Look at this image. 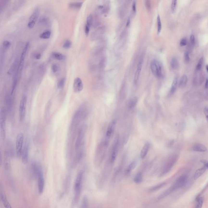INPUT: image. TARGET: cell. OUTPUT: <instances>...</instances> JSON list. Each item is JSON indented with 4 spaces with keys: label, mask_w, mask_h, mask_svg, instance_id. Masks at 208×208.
<instances>
[{
    "label": "cell",
    "mask_w": 208,
    "mask_h": 208,
    "mask_svg": "<svg viewBox=\"0 0 208 208\" xmlns=\"http://www.w3.org/2000/svg\"><path fill=\"white\" fill-rule=\"evenodd\" d=\"M51 33V32L50 30L45 31L40 35L39 37L43 39H48L50 37Z\"/></svg>",
    "instance_id": "31"
},
{
    "label": "cell",
    "mask_w": 208,
    "mask_h": 208,
    "mask_svg": "<svg viewBox=\"0 0 208 208\" xmlns=\"http://www.w3.org/2000/svg\"><path fill=\"white\" fill-rule=\"evenodd\" d=\"M196 204L194 208H202L203 203V199L202 197H197L196 198Z\"/></svg>",
    "instance_id": "28"
},
{
    "label": "cell",
    "mask_w": 208,
    "mask_h": 208,
    "mask_svg": "<svg viewBox=\"0 0 208 208\" xmlns=\"http://www.w3.org/2000/svg\"><path fill=\"white\" fill-rule=\"evenodd\" d=\"M187 39L186 38H182L180 42V45L181 46H185L187 44Z\"/></svg>",
    "instance_id": "47"
},
{
    "label": "cell",
    "mask_w": 208,
    "mask_h": 208,
    "mask_svg": "<svg viewBox=\"0 0 208 208\" xmlns=\"http://www.w3.org/2000/svg\"><path fill=\"white\" fill-rule=\"evenodd\" d=\"M116 122L115 120H113L109 124L106 132V136L108 138H111L113 133L116 126Z\"/></svg>",
    "instance_id": "15"
},
{
    "label": "cell",
    "mask_w": 208,
    "mask_h": 208,
    "mask_svg": "<svg viewBox=\"0 0 208 208\" xmlns=\"http://www.w3.org/2000/svg\"><path fill=\"white\" fill-rule=\"evenodd\" d=\"M6 51V50L1 48V50H0V68H1L2 67V66H3V63H4V61H5Z\"/></svg>",
    "instance_id": "29"
},
{
    "label": "cell",
    "mask_w": 208,
    "mask_h": 208,
    "mask_svg": "<svg viewBox=\"0 0 208 208\" xmlns=\"http://www.w3.org/2000/svg\"><path fill=\"white\" fill-rule=\"evenodd\" d=\"M82 2H71L69 4V6L73 9H79L81 8L82 5Z\"/></svg>",
    "instance_id": "23"
},
{
    "label": "cell",
    "mask_w": 208,
    "mask_h": 208,
    "mask_svg": "<svg viewBox=\"0 0 208 208\" xmlns=\"http://www.w3.org/2000/svg\"><path fill=\"white\" fill-rule=\"evenodd\" d=\"M206 169L207 168L204 166L202 168H200V169H198V170H197L195 172V174L194 175V179H197L200 177L201 176L205 171Z\"/></svg>",
    "instance_id": "22"
},
{
    "label": "cell",
    "mask_w": 208,
    "mask_h": 208,
    "mask_svg": "<svg viewBox=\"0 0 208 208\" xmlns=\"http://www.w3.org/2000/svg\"><path fill=\"white\" fill-rule=\"evenodd\" d=\"M118 147H119V138H117L115 140L114 144L113 147L112 151L111 152V155L110 158V161L111 163H113L115 161L118 155Z\"/></svg>",
    "instance_id": "12"
},
{
    "label": "cell",
    "mask_w": 208,
    "mask_h": 208,
    "mask_svg": "<svg viewBox=\"0 0 208 208\" xmlns=\"http://www.w3.org/2000/svg\"><path fill=\"white\" fill-rule=\"evenodd\" d=\"M132 10L134 12H135L136 11V2L134 1L132 5Z\"/></svg>",
    "instance_id": "52"
},
{
    "label": "cell",
    "mask_w": 208,
    "mask_h": 208,
    "mask_svg": "<svg viewBox=\"0 0 208 208\" xmlns=\"http://www.w3.org/2000/svg\"><path fill=\"white\" fill-rule=\"evenodd\" d=\"M138 97H134L133 98L130 102L129 105L130 108L132 109L135 107L138 103Z\"/></svg>",
    "instance_id": "33"
},
{
    "label": "cell",
    "mask_w": 208,
    "mask_h": 208,
    "mask_svg": "<svg viewBox=\"0 0 208 208\" xmlns=\"http://www.w3.org/2000/svg\"><path fill=\"white\" fill-rule=\"evenodd\" d=\"M157 33L159 34L162 29V23H161V18L159 15H158L157 17Z\"/></svg>",
    "instance_id": "34"
},
{
    "label": "cell",
    "mask_w": 208,
    "mask_h": 208,
    "mask_svg": "<svg viewBox=\"0 0 208 208\" xmlns=\"http://www.w3.org/2000/svg\"><path fill=\"white\" fill-rule=\"evenodd\" d=\"M52 55L53 57L58 60H62L65 59V56L59 52H52Z\"/></svg>",
    "instance_id": "26"
},
{
    "label": "cell",
    "mask_w": 208,
    "mask_h": 208,
    "mask_svg": "<svg viewBox=\"0 0 208 208\" xmlns=\"http://www.w3.org/2000/svg\"><path fill=\"white\" fill-rule=\"evenodd\" d=\"M203 60H204V58L203 57H202L199 59L198 64H197L196 68L197 70H200L201 69L203 64Z\"/></svg>",
    "instance_id": "41"
},
{
    "label": "cell",
    "mask_w": 208,
    "mask_h": 208,
    "mask_svg": "<svg viewBox=\"0 0 208 208\" xmlns=\"http://www.w3.org/2000/svg\"><path fill=\"white\" fill-rule=\"evenodd\" d=\"M0 198H1L2 202L5 208H12V206L9 204L7 199V197L6 196L4 190L1 188V187H0Z\"/></svg>",
    "instance_id": "16"
},
{
    "label": "cell",
    "mask_w": 208,
    "mask_h": 208,
    "mask_svg": "<svg viewBox=\"0 0 208 208\" xmlns=\"http://www.w3.org/2000/svg\"><path fill=\"white\" fill-rule=\"evenodd\" d=\"M143 57H141L139 58V62L138 63L137 66L136 68V71L135 73L134 77V82L135 84H136L138 82V81L139 80V77L140 76V73L141 72L143 64Z\"/></svg>",
    "instance_id": "14"
},
{
    "label": "cell",
    "mask_w": 208,
    "mask_h": 208,
    "mask_svg": "<svg viewBox=\"0 0 208 208\" xmlns=\"http://www.w3.org/2000/svg\"><path fill=\"white\" fill-rule=\"evenodd\" d=\"M187 82V76L186 75H183L181 76L179 82V87L183 88L186 85Z\"/></svg>",
    "instance_id": "24"
},
{
    "label": "cell",
    "mask_w": 208,
    "mask_h": 208,
    "mask_svg": "<svg viewBox=\"0 0 208 208\" xmlns=\"http://www.w3.org/2000/svg\"><path fill=\"white\" fill-rule=\"evenodd\" d=\"M88 206V200L86 197H84L82 199V202L81 208H87Z\"/></svg>",
    "instance_id": "42"
},
{
    "label": "cell",
    "mask_w": 208,
    "mask_h": 208,
    "mask_svg": "<svg viewBox=\"0 0 208 208\" xmlns=\"http://www.w3.org/2000/svg\"><path fill=\"white\" fill-rule=\"evenodd\" d=\"M27 98L25 95H24L21 98L19 107V117L21 122L23 121L25 118L26 103Z\"/></svg>",
    "instance_id": "4"
},
{
    "label": "cell",
    "mask_w": 208,
    "mask_h": 208,
    "mask_svg": "<svg viewBox=\"0 0 208 208\" xmlns=\"http://www.w3.org/2000/svg\"><path fill=\"white\" fill-rule=\"evenodd\" d=\"M72 46V42L69 40H66L63 44V47L65 49H69Z\"/></svg>",
    "instance_id": "40"
},
{
    "label": "cell",
    "mask_w": 208,
    "mask_h": 208,
    "mask_svg": "<svg viewBox=\"0 0 208 208\" xmlns=\"http://www.w3.org/2000/svg\"><path fill=\"white\" fill-rule=\"evenodd\" d=\"M142 180V175L141 173H138L136 174L134 178V181L136 183H140Z\"/></svg>",
    "instance_id": "35"
},
{
    "label": "cell",
    "mask_w": 208,
    "mask_h": 208,
    "mask_svg": "<svg viewBox=\"0 0 208 208\" xmlns=\"http://www.w3.org/2000/svg\"><path fill=\"white\" fill-rule=\"evenodd\" d=\"M177 159H178V157L176 156H174L170 157V158L169 159V160L165 165V167L164 168V170L163 171V174H165L166 173H168L170 171L171 168L173 167L174 165L176 162Z\"/></svg>",
    "instance_id": "10"
},
{
    "label": "cell",
    "mask_w": 208,
    "mask_h": 208,
    "mask_svg": "<svg viewBox=\"0 0 208 208\" xmlns=\"http://www.w3.org/2000/svg\"><path fill=\"white\" fill-rule=\"evenodd\" d=\"M29 152V145L27 142L26 141L23 148L21 157L22 162L24 164H26L28 162Z\"/></svg>",
    "instance_id": "11"
},
{
    "label": "cell",
    "mask_w": 208,
    "mask_h": 208,
    "mask_svg": "<svg viewBox=\"0 0 208 208\" xmlns=\"http://www.w3.org/2000/svg\"><path fill=\"white\" fill-rule=\"evenodd\" d=\"M8 152H6L5 153V166L6 170H8L10 168V160L9 159V156L8 155Z\"/></svg>",
    "instance_id": "27"
},
{
    "label": "cell",
    "mask_w": 208,
    "mask_h": 208,
    "mask_svg": "<svg viewBox=\"0 0 208 208\" xmlns=\"http://www.w3.org/2000/svg\"><path fill=\"white\" fill-rule=\"evenodd\" d=\"M52 69L53 72L56 73V72H57L59 69V67H58L57 65L56 64L52 65Z\"/></svg>",
    "instance_id": "48"
},
{
    "label": "cell",
    "mask_w": 208,
    "mask_h": 208,
    "mask_svg": "<svg viewBox=\"0 0 208 208\" xmlns=\"http://www.w3.org/2000/svg\"><path fill=\"white\" fill-rule=\"evenodd\" d=\"M150 148V144L149 143H146L143 147L140 153V156L141 158H144L148 154Z\"/></svg>",
    "instance_id": "20"
},
{
    "label": "cell",
    "mask_w": 208,
    "mask_h": 208,
    "mask_svg": "<svg viewBox=\"0 0 208 208\" xmlns=\"http://www.w3.org/2000/svg\"><path fill=\"white\" fill-rule=\"evenodd\" d=\"M9 1L7 0H3L0 2V13L2 12L6 8L8 5Z\"/></svg>",
    "instance_id": "30"
},
{
    "label": "cell",
    "mask_w": 208,
    "mask_h": 208,
    "mask_svg": "<svg viewBox=\"0 0 208 208\" xmlns=\"http://www.w3.org/2000/svg\"><path fill=\"white\" fill-rule=\"evenodd\" d=\"M205 88L206 89L208 88V79H206V81Z\"/></svg>",
    "instance_id": "55"
},
{
    "label": "cell",
    "mask_w": 208,
    "mask_h": 208,
    "mask_svg": "<svg viewBox=\"0 0 208 208\" xmlns=\"http://www.w3.org/2000/svg\"><path fill=\"white\" fill-rule=\"evenodd\" d=\"M11 46V42L8 40H5L2 43L1 48L7 50Z\"/></svg>",
    "instance_id": "38"
},
{
    "label": "cell",
    "mask_w": 208,
    "mask_h": 208,
    "mask_svg": "<svg viewBox=\"0 0 208 208\" xmlns=\"http://www.w3.org/2000/svg\"><path fill=\"white\" fill-rule=\"evenodd\" d=\"M165 184V183H161V184H160L159 185H156V186L153 187L151 189V191H154L157 190L158 189H160L161 188L163 187V186H164Z\"/></svg>",
    "instance_id": "44"
},
{
    "label": "cell",
    "mask_w": 208,
    "mask_h": 208,
    "mask_svg": "<svg viewBox=\"0 0 208 208\" xmlns=\"http://www.w3.org/2000/svg\"><path fill=\"white\" fill-rule=\"evenodd\" d=\"M83 136V131L82 129H81L79 131L78 135L76 140V144H75V148L76 150L78 149L79 147L81 146Z\"/></svg>",
    "instance_id": "19"
},
{
    "label": "cell",
    "mask_w": 208,
    "mask_h": 208,
    "mask_svg": "<svg viewBox=\"0 0 208 208\" xmlns=\"http://www.w3.org/2000/svg\"><path fill=\"white\" fill-rule=\"evenodd\" d=\"M18 74H19V73L17 72V71H16L15 74V75H14L13 78V79H12V90H11V95L13 94L14 92H15V91L16 90V88L17 87L18 82Z\"/></svg>",
    "instance_id": "17"
},
{
    "label": "cell",
    "mask_w": 208,
    "mask_h": 208,
    "mask_svg": "<svg viewBox=\"0 0 208 208\" xmlns=\"http://www.w3.org/2000/svg\"><path fill=\"white\" fill-rule=\"evenodd\" d=\"M0 136L2 139L4 140L6 133V111L5 109H1L0 110Z\"/></svg>",
    "instance_id": "3"
},
{
    "label": "cell",
    "mask_w": 208,
    "mask_h": 208,
    "mask_svg": "<svg viewBox=\"0 0 208 208\" xmlns=\"http://www.w3.org/2000/svg\"><path fill=\"white\" fill-rule=\"evenodd\" d=\"M38 178V187L39 193L42 194L43 193L44 189L45 181L43 172L42 170H40L37 176Z\"/></svg>",
    "instance_id": "9"
},
{
    "label": "cell",
    "mask_w": 208,
    "mask_h": 208,
    "mask_svg": "<svg viewBox=\"0 0 208 208\" xmlns=\"http://www.w3.org/2000/svg\"><path fill=\"white\" fill-rule=\"evenodd\" d=\"M152 73L157 78L161 79L164 76V69L161 62L157 59H153L151 64Z\"/></svg>",
    "instance_id": "2"
},
{
    "label": "cell",
    "mask_w": 208,
    "mask_h": 208,
    "mask_svg": "<svg viewBox=\"0 0 208 208\" xmlns=\"http://www.w3.org/2000/svg\"><path fill=\"white\" fill-rule=\"evenodd\" d=\"M40 10L39 8H36L34 9L33 13L29 19V22L28 23L27 26L29 29H32L34 27L35 25V22L38 19L39 16Z\"/></svg>",
    "instance_id": "8"
},
{
    "label": "cell",
    "mask_w": 208,
    "mask_h": 208,
    "mask_svg": "<svg viewBox=\"0 0 208 208\" xmlns=\"http://www.w3.org/2000/svg\"><path fill=\"white\" fill-rule=\"evenodd\" d=\"M188 180V176L187 175H183L177 180L173 186L169 189L171 192L183 187L186 185Z\"/></svg>",
    "instance_id": "6"
},
{
    "label": "cell",
    "mask_w": 208,
    "mask_h": 208,
    "mask_svg": "<svg viewBox=\"0 0 208 208\" xmlns=\"http://www.w3.org/2000/svg\"><path fill=\"white\" fill-rule=\"evenodd\" d=\"M41 56V55L39 53H38L35 55V58L36 59H40Z\"/></svg>",
    "instance_id": "54"
},
{
    "label": "cell",
    "mask_w": 208,
    "mask_h": 208,
    "mask_svg": "<svg viewBox=\"0 0 208 208\" xmlns=\"http://www.w3.org/2000/svg\"><path fill=\"white\" fill-rule=\"evenodd\" d=\"M19 60L18 58L15 59V60L14 61L13 63H12L11 66L9 68V69L8 70V74L9 75H12L16 71V68L18 69L19 66Z\"/></svg>",
    "instance_id": "18"
},
{
    "label": "cell",
    "mask_w": 208,
    "mask_h": 208,
    "mask_svg": "<svg viewBox=\"0 0 208 208\" xmlns=\"http://www.w3.org/2000/svg\"><path fill=\"white\" fill-rule=\"evenodd\" d=\"M170 66L173 69H176L178 68L179 66L178 62L176 58L175 57H173L171 59L170 61Z\"/></svg>",
    "instance_id": "32"
},
{
    "label": "cell",
    "mask_w": 208,
    "mask_h": 208,
    "mask_svg": "<svg viewBox=\"0 0 208 208\" xmlns=\"http://www.w3.org/2000/svg\"><path fill=\"white\" fill-rule=\"evenodd\" d=\"M184 60L185 63H188L190 61V57L189 52L188 51H186L184 55Z\"/></svg>",
    "instance_id": "43"
},
{
    "label": "cell",
    "mask_w": 208,
    "mask_h": 208,
    "mask_svg": "<svg viewBox=\"0 0 208 208\" xmlns=\"http://www.w3.org/2000/svg\"><path fill=\"white\" fill-rule=\"evenodd\" d=\"M90 29V27H89L87 25H85V35L87 36H88L89 35Z\"/></svg>",
    "instance_id": "50"
},
{
    "label": "cell",
    "mask_w": 208,
    "mask_h": 208,
    "mask_svg": "<svg viewBox=\"0 0 208 208\" xmlns=\"http://www.w3.org/2000/svg\"><path fill=\"white\" fill-rule=\"evenodd\" d=\"M204 113L205 115L206 118L207 119V121L208 122V107H205L204 109Z\"/></svg>",
    "instance_id": "51"
},
{
    "label": "cell",
    "mask_w": 208,
    "mask_h": 208,
    "mask_svg": "<svg viewBox=\"0 0 208 208\" xmlns=\"http://www.w3.org/2000/svg\"><path fill=\"white\" fill-rule=\"evenodd\" d=\"M190 40L191 44L192 46H194L195 44V38L194 35L193 34H191L190 37Z\"/></svg>",
    "instance_id": "49"
},
{
    "label": "cell",
    "mask_w": 208,
    "mask_h": 208,
    "mask_svg": "<svg viewBox=\"0 0 208 208\" xmlns=\"http://www.w3.org/2000/svg\"><path fill=\"white\" fill-rule=\"evenodd\" d=\"M178 78L177 77H174L170 89V93L171 94H173L176 92L178 85Z\"/></svg>",
    "instance_id": "25"
},
{
    "label": "cell",
    "mask_w": 208,
    "mask_h": 208,
    "mask_svg": "<svg viewBox=\"0 0 208 208\" xmlns=\"http://www.w3.org/2000/svg\"><path fill=\"white\" fill-rule=\"evenodd\" d=\"M24 136L23 134L20 132L17 135L16 139V149L17 156L19 158L21 157L23 145Z\"/></svg>",
    "instance_id": "5"
},
{
    "label": "cell",
    "mask_w": 208,
    "mask_h": 208,
    "mask_svg": "<svg viewBox=\"0 0 208 208\" xmlns=\"http://www.w3.org/2000/svg\"><path fill=\"white\" fill-rule=\"evenodd\" d=\"M66 82V79L65 78H62L61 79L57 82V87L59 89H61L64 87V85Z\"/></svg>",
    "instance_id": "37"
},
{
    "label": "cell",
    "mask_w": 208,
    "mask_h": 208,
    "mask_svg": "<svg viewBox=\"0 0 208 208\" xmlns=\"http://www.w3.org/2000/svg\"><path fill=\"white\" fill-rule=\"evenodd\" d=\"M29 42H26L25 44V46L24 47L22 52L21 53V55L20 57L19 62V66H18V69L17 70V72L18 73L21 72L22 69L23 67L25 57L26 56V53L27 52L28 50L29 49Z\"/></svg>",
    "instance_id": "7"
},
{
    "label": "cell",
    "mask_w": 208,
    "mask_h": 208,
    "mask_svg": "<svg viewBox=\"0 0 208 208\" xmlns=\"http://www.w3.org/2000/svg\"><path fill=\"white\" fill-rule=\"evenodd\" d=\"M83 176V171L82 170H81L77 174L76 177V180L75 181V185H74L75 195L72 201V204L71 205L72 208H74L75 207L78 202L79 201V199L80 198Z\"/></svg>",
    "instance_id": "1"
},
{
    "label": "cell",
    "mask_w": 208,
    "mask_h": 208,
    "mask_svg": "<svg viewBox=\"0 0 208 208\" xmlns=\"http://www.w3.org/2000/svg\"><path fill=\"white\" fill-rule=\"evenodd\" d=\"M93 17L92 14L89 15L87 18L86 24V25L91 27L93 23Z\"/></svg>",
    "instance_id": "36"
},
{
    "label": "cell",
    "mask_w": 208,
    "mask_h": 208,
    "mask_svg": "<svg viewBox=\"0 0 208 208\" xmlns=\"http://www.w3.org/2000/svg\"><path fill=\"white\" fill-rule=\"evenodd\" d=\"M74 92L75 93H79L83 89V84L82 81L79 77H76L74 80L73 85Z\"/></svg>",
    "instance_id": "13"
},
{
    "label": "cell",
    "mask_w": 208,
    "mask_h": 208,
    "mask_svg": "<svg viewBox=\"0 0 208 208\" xmlns=\"http://www.w3.org/2000/svg\"><path fill=\"white\" fill-rule=\"evenodd\" d=\"M193 150L196 152H204L207 151V148L203 144H198L194 145Z\"/></svg>",
    "instance_id": "21"
},
{
    "label": "cell",
    "mask_w": 208,
    "mask_h": 208,
    "mask_svg": "<svg viewBox=\"0 0 208 208\" xmlns=\"http://www.w3.org/2000/svg\"><path fill=\"white\" fill-rule=\"evenodd\" d=\"M130 22H131V19L130 18H128V19H127V22H126V26H129L130 24Z\"/></svg>",
    "instance_id": "53"
},
{
    "label": "cell",
    "mask_w": 208,
    "mask_h": 208,
    "mask_svg": "<svg viewBox=\"0 0 208 208\" xmlns=\"http://www.w3.org/2000/svg\"><path fill=\"white\" fill-rule=\"evenodd\" d=\"M206 69H207V70L208 72V65H207V66H206Z\"/></svg>",
    "instance_id": "57"
},
{
    "label": "cell",
    "mask_w": 208,
    "mask_h": 208,
    "mask_svg": "<svg viewBox=\"0 0 208 208\" xmlns=\"http://www.w3.org/2000/svg\"><path fill=\"white\" fill-rule=\"evenodd\" d=\"M145 5L146 8L148 11L151 10V1L147 0H145Z\"/></svg>",
    "instance_id": "46"
},
{
    "label": "cell",
    "mask_w": 208,
    "mask_h": 208,
    "mask_svg": "<svg viewBox=\"0 0 208 208\" xmlns=\"http://www.w3.org/2000/svg\"><path fill=\"white\" fill-rule=\"evenodd\" d=\"M137 165V162L136 161H132V162H131V164L129 165L128 168L127 169V172H129L131 171V170H133V169H135Z\"/></svg>",
    "instance_id": "39"
},
{
    "label": "cell",
    "mask_w": 208,
    "mask_h": 208,
    "mask_svg": "<svg viewBox=\"0 0 208 208\" xmlns=\"http://www.w3.org/2000/svg\"><path fill=\"white\" fill-rule=\"evenodd\" d=\"M204 167H205L207 168H208V162H205L204 163Z\"/></svg>",
    "instance_id": "56"
},
{
    "label": "cell",
    "mask_w": 208,
    "mask_h": 208,
    "mask_svg": "<svg viewBox=\"0 0 208 208\" xmlns=\"http://www.w3.org/2000/svg\"><path fill=\"white\" fill-rule=\"evenodd\" d=\"M177 3V0H173L172 1L171 4V10L172 12H174L175 10Z\"/></svg>",
    "instance_id": "45"
}]
</instances>
